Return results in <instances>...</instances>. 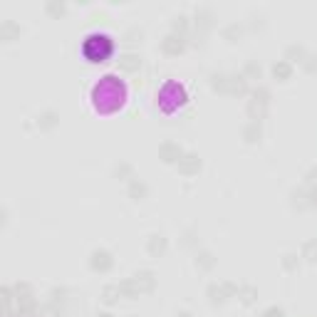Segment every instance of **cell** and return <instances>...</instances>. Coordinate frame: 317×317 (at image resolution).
<instances>
[{"label": "cell", "mask_w": 317, "mask_h": 317, "mask_svg": "<svg viewBox=\"0 0 317 317\" xmlns=\"http://www.w3.org/2000/svg\"><path fill=\"white\" fill-rule=\"evenodd\" d=\"M13 35H18V28H15L13 23H3V28H0V40L10 42V40H13Z\"/></svg>", "instance_id": "13"}, {"label": "cell", "mask_w": 317, "mask_h": 317, "mask_svg": "<svg viewBox=\"0 0 317 317\" xmlns=\"http://www.w3.org/2000/svg\"><path fill=\"white\" fill-rule=\"evenodd\" d=\"M208 295H211V302L213 305H218V302H223L226 300V290H223V285L218 287V285H211L208 287Z\"/></svg>", "instance_id": "15"}, {"label": "cell", "mask_w": 317, "mask_h": 317, "mask_svg": "<svg viewBox=\"0 0 317 317\" xmlns=\"http://www.w3.org/2000/svg\"><path fill=\"white\" fill-rule=\"evenodd\" d=\"M196 263H198L201 268H211V265H213V255H211V253H201V255L196 258Z\"/></svg>", "instance_id": "19"}, {"label": "cell", "mask_w": 317, "mask_h": 317, "mask_svg": "<svg viewBox=\"0 0 317 317\" xmlns=\"http://www.w3.org/2000/svg\"><path fill=\"white\" fill-rule=\"evenodd\" d=\"M248 84H245V75H228L226 77V94H245Z\"/></svg>", "instance_id": "2"}, {"label": "cell", "mask_w": 317, "mask_h": 317, "mask_svg": "<svg viewBox=\"0 0 317 317\" xmlns=\"http://www.w3.org/2000/svg\"><path fill=\"white\" fill-rule=\"evenodd\" d=\"M302 62H305V70H307V72H317V57H315V55L305 57Z\"/></svg>", "instance_id": "23"}, {"label": "cell", "mask_w": 317, "mask_h": 317, "mask_svg": "<svg viewBox=\"0 0 317 317\" xmlns=\"http://www.w3.org/2000/svg\"><path fill=\"white\" fill-rule=\"evenodd\" d=\"M166 250V238L164 236H151V240H149V253L151 255H161Z\"/></svg>", "instance_id": "7"}, {"label": "cell", "mask_w": 317, "mask_h": 317, "mask_svg": "<svg viewBox=\"0 0 317 317\" xmlns=\"http://www.w3.org/2000/svg\"><path fill=\"white\" fill-rule=\"evenodd\" d=\"M119 65H121V70H126V72H134V70L139 67V57H136V55H124Z\"/></svg>", "instance_id": "14"}, {"label": "cell", "mask_w": 317, "mask_h": 317, "mask_svg": "<svg viewBox=\"0 0 317 317\" xmlns=\"http://www.w3.org/2000/svg\"><path fill=\"white\" fill-rule=\"evenodd\" d=\"M131 196H134V198H144V196H146V186L134 181V184H131Z\"/></svg>", "instance_id": "18"}, {"label": "cell", "mask_w": 317, "mask_h": 317, "mask_svg": "<svg viewBox=\"0 0 317 317\" xmlns=\"http://www.w3.org/2000/svg\"><path fill=\"white\" fill-rule=\"evenodd\" d=\"M119 295H121L119 285H109V287H104V292H102V300H104L107 305H112V302H114Z\"/></svg>", "instance_id": "12"}, {"label": "cell", "mask_w": 317, "mask_h": 317, "mask_svg": "<svg viewBox=\"0 0 317 317\" xmlns=\"http://www.w3.org/2000/svg\"><path fill=\"white\" fill-rule=\"evenodd\" d=\"M265 317H282V310H277V307H270V310L265 312Z\"/></svg>", "instance_id": "25"}, {"label": "cell", "mask_w": 317, "mask_h": 317, "mask_svg": "<svg viewBox=\"0 0 317 317\" xmlns=\"http://www.w3.org/2000/svg\"><path fill=\"white\" fill-rule=\"evenodd\" d=\"M198 169H201V158H198L196 154H186V156H181V161H179V171H181L184 176H194V174H198Z\"/></svg>", "instance_id": "1"}, {"label": "cell", "mask_w": 317, "mask_h": 317, "mask_svg": "<svg viewBox=\"0 0 317 317\" xmlns=\"http://www.w3.org/2000/svg\"><path fill=\"white\" fill-rule=\"evenodd\" d=\"M243 136H245V141H250V144L258 141V139H260V126H258V121H253V124L243 131Z\"/></svg>", "instance_id": "16"}, {"label": "cell", "mask_w": 317, "mask_h": 317, "mask_svg": "<svg viewBox=\"0 0 317 317\" xmlns=\"http://www.w3.org/2000/svg\"><path fill=\"white\" fill-rule=\"evenodd\" d=\"M174 30H176V33H184V30H186V18H176Z\"/></svg>", "instance_id": "24"}, {"label": "cell", "mask_w": 317, "mask_h": 317, "mask_svg": "<svg viewBox=\"0 0 317 317\" xmlns=\"http://www.w3.org/2000/svg\"><path fill=\"white\" fill-rule=\"evenodd\" d=\"M134 317H136V315H134Z\"/></svg>", "instance_id": "29"}, {"label": "cell", "mask_w": 317, "mask_h": 317, "mask_svg": "<svg viewBox=\"0 0 317 317\" xmlns=\"http://www.w3.org/2000/svg\"><path fill=\"white\" fill-rule=\"evenodd\" d=\"M287 57H297V62H302V57H307V55H305V50H302V47L292 45V47L287 50Z\"/></svg>", "instance_id": "21"}, {"label": "cell", "mask_w": 317, "mask_h": 317, "mask_svg": "<svg viewBox=\"0 0 317 317\" xmlns=\"http://www.w3.org/2000/svg\"><path fill=\"white\" fill-rule=\"evenodd\" d=\"M273 75L285 82V79H290V75H292V65H290V62H277V65L273 67Z\"/></svg>", "instance_id": "9"}, {"label": "cell", "mask_w": 317, "mask_h": 317, "mask_svg": "<svg viewBox=\"0 0 317 317\" xmlns=\"http://www.w3.org/2000/svg\"><path fill=\"white\" fill-rule=\"evenodd\" d=\"M164 52L166 55H179V52H184V47H186V40L181 38V35H169L166 40H164Z\"/></svg>", "instance_id": "4"}, {"label": "cell", "mask_w": 317, "mask_h": 317, "mask_svg": "<svg viewBox=\"0 0 317 317\" xmlns=\"http://www.w3.org/2000/svg\"><path fill=\"white\" fill-rule=\"evenodd\" d=\"M240 295H243V302L245 305H250L253 300H255V287H243V290H238Z\"/></svg>", "instance_id": "20"}, {"label": "cell", "mask_w": 317, "mask_h": 317, "mask_svg": "<svg viewBox=\"0 0 317 317\" xmlns=\"http://www.w3.org/2000/svg\"><path fill=\"white\" fill-rule=\"evenodd\" d=\"M62 10H65L62 5H50V13H62Z\"/></svg>", "instance_id": "26"}, {"label": "cell", "mask_w": 317, "mask_h": 317, "mask_svg": "<svg viewBox=\"0 0 317 317\" xmlns=\"http://www.w3.org/2000/svg\"><path fill=\"white\" fill-rule=\"evenodd\" d=\"M245 75H248V77H255V79H258V77H260V67H258L255 62H248V65H245Z\"/></svg>", "instance_id": "22"}, {"label": "cell", "mask_w": 317, "mask_h": 317, "mask_svg": "<svg viewBox=\"0 0 317 317\" xmlns=\"http://www.w3.org/2000/svg\"><path fill=\"white\" fill-rule=\"evenodd\" d=\"M302 258H307L310 263H317V240H307V243H305Z\"/></svg>", "instance_id": "11"}, {"label": "cell", "mask_w": 317, "mask_h": 317, "mask_svg": "<svg viewBox=\"0 0 317 317\" xmlns=\"http://www.w3.org/2000/svg\"><path fill=\"white\" fill-rule=\"evenodd\" d=\"M223 35H226V40H231V42H236V40L240 38V28H238V25H228Z\"/></svg>", "instance_id": "17"}, {"label": "cell", "mask_w": 317, "mask_h": 317, "mask_svg": "<svg viewBox=\"0 0 317 317\" xmlns=\"http://www.w3.org/2000/svg\"><path fill=\"white\" fill-rule=\"evenodd\" d=\"M158 156L164 158L166 164H174V161H181V146L179 144H171V141H166V144H161V149H158Z\"/></svg>", "instance_id": "3"}, {"label": "cell", "mask_w": 317, "mask_h": 317, "mask_svg": "<svg viewBox=\"0 0 317 317\" xmlns=\"http://www.w3.org/2000/svg\"><path fill=\"white\" fill-rule=\"evenodd\" d=\"M134 280H136V285H139V290H141V292H149V290H154V285H156V280H154V273H151V270H141V273H136V275H134Z\"/></svg>", "instance_id": "6"}, {"label": "cell", "mask_w": 317, "mask_h": 317, "mask_svg": "<svg viewBox=\"0 0 317 317\" xmlns=\"http://www.w3.org/2000/svg\"><path fill=\"white\" fill-rule=\"evenodd\" d=\"M119 290H121V295H124V297H136V295L141 292L134 277H129V280H124V282H119Z\"/></svg>", "instance_id": "8"}, {"label": "cell", "mask_w": 317, "mask_h": 317, "mask_svg": "<svg viewBox=\"0 0 317 317\" xmlns=\"http://www.w3.org/2000/svg\"><path fill=\"white\" fill-rule=\"evenodd\" d=\"M176 317H191V312H181V315H176Z\"/></svg>", "instance_id": "27"}, {"label": "cell", "mask_w": 317, "mask_h": 317, "mask_svg": "<svg viewBox=\"0 0 317 317\" xmlns=\"http://www.w3.org/2000/svg\"><path fill=\"white\" fill-rule=\"evenodd\" d=\"M57 124V114L55 112H45L42 117H38V126L40 129H52Z\"/></svg>", "instance_id": "10"}, {"label": "cell", "mask_w": 317, "mask_h": 317, "mask_svg": "<svg viewBox=\"0 0 317 317\" xmlns=\"http://www.w3.org/2000/svg\"><path fill=\"white\" fill-rule=\"evenodd\" d=\"M99 317H114V315H107V312H104V315H99Z\"/></svg>", "instance_id": "28"}, {"label": "cell", "mask_w": 317, "mask_h": 317, "mask_svg": "<svg viewBox=\"0 0 317 317\" xmlns=\"http://www.w3.org/2000/svg\"><path fill=\"white\" fill-rule=\"evenodd\" d=\"M92 268H94V270H102V273L109 270V268H112V255H109L107 250H94V253H92Z\"/></svg>", "instance_id": "5"}]
</instances>
